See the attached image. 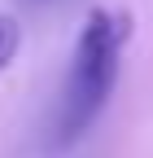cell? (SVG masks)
<instances>
[{"instance_id": "1", "label": "cell", "mask_w": 153, "mask_h": 158, "mask_svg": "<svg viewBox=\"0 0 153 158\" xmlns=\"http://www.w3.org/2000/svg\"><path fill=\"white\" fill-rule=\"evenodd\" d=\"M127 40H131V13L101 5L83 18L66 84H61V106H57V141L61 145H74L109 106Z\"/></svg>"}, {"instance_id": "2", "label": "cell", "mask_w": 153, "mask_h": 158, "mask_svg": "<svg viewBox=\"0 0 153 158\" xmlns=\"http://www.w3.org/2000/svg\"><path fill=\"white\" fill-rule=\"evenodd\" d=\"M18 48H22V27H18L13 13H0V70L13 66Z\"/></svg>"}]
</instances>
